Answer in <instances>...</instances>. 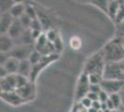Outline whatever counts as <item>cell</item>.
<instances>
[{
    "label": "cell",
    "instance_id": "39",
    "mask_svg": "<svg viewBox=\"0 0 124 112\" xmlns=\"http://www.w3.org/2000/svg\"><path fill=\"white\" fill-rule=\"evenodd\" d=\"M122 41H123V44H124V37H122Z\"/></svg>",
    "mask_w": 124,
    "mask_h": 112
},
{
    "label": "cell",
    "instance_id": "24",
    "mask_svg": "<svg viewBox=\"0 0 124 112\" xmlns=\"http://www.w3.org/2000/svg\"><path fill=\"white\" fill-rule=\"evenodd\" d=\"M53 45H54V48H55V51L57 53H60L62 51H63V41H62V38L60 36L55 39V41L53 42Z\"/></svg>",
    "mask_w": 124,
    "mask_h": 112
},
{
    "label": "cell",
    "instance_id": "8",
    "mask_svg": "<svg viewBox=\"0 0 124 112\" xmlns=\"http://www.w3.org/2000/svg\"><path fill=\"white\" fill-rule=\"evenodd\" d=\"M101 86L109 94L119 92L124 88V80H103Z\"/></svg>",
    "mask_w": 124,
    "mask_h": 112
},
{
    "label": "cell",
    "instance_id": "17",
    "mask_svg": "<svg viewBox=\"0 0 124 112\" xmlns=\"http://www.w3.org/2000/svg\"><path fill=\"white\" fill-rule=\"evenodd\" d=\"M25 10L26 4H24V3H15L9 10V13L12 15V17L14 19H20L25 13Z\"/></svg>",
    "mask_w": 124,
    "mask_h": 112
},
{
    "label": "cell",
    "instance_id": "25",
    "mask_svg": "<svg viewBox=\"0 0 124 112\" xmlns=\"http://www.w3.org/2000/svg\"><path fill=\"white\" fill-rule=\"evenodd\" d=\"M25 13L28 15V16L31 17L32 20L38 18V13H37V11L35 10V9H34L31 5H26Z\"/></svg>",
    "mask_w": 124,
    "mask_h": 112
},
{
    "label": "cell",
    "instance_id": "9",
    "mask_svg": "<svg viewBox=\"0 0 124 112\" xmlns=\"http://www.w3.org/2000/svg\"><path fill=\"white\" fill-rule=\"evenodd\" d=\"M1 99L11 106H21L23 103H25L23 98L18 93V92L16 90L10 92H2Z\"/></svg>",
    "mask_w": 124,
    "mask_h": 112
},
{
    "label": "cell",
    "instance_id": "2",
    "mask_svg": "<svg viewBox=\"0 0 124 112\" xmlns=\"http://www.w3.org/2000/svg\"><path fill=\"white\" fill-rule=\"evenodd\" d=\"M106 65V61L101 51L93 54L88 59L84 65V73L89 74H99L103 76V72Z\"/></svg>",
    "mask_w": 124,
    "mask_h": 112
},
{
    "label": "cell",
    "instance_id": "30",
    "mask_svg": "<svg viewBox=\"0 0 124 112\" xmlns=\"http://www.w3.org/2000/svg\"><path fill=\"white\" fill-rule=\"evenodd\" d=\"M117 34H118V37H124V21L118 24V26H117Z\"/></svg>",
    "mask_w": 124,
    "mask_h": 112
},
{
    "label": "cell",
    "instance_id": "11",
    "mask_svg": "<svg viewBox=\"0 0 124 112\" xmlns=\"http://www.w3.org/2000/svg\"><path fill=\"white\" fill-rule=\"evenodd\" d=\"M1 92L15 91L17 89V74H9L6 78L1 79Z\"/></svg>",
    "mask_w": 124,
    "mask_h": 112
},
{
    "label": "cell",
    "instance_id": "21",
    "mask_svg": "<svg viewBox=\"0 0 124 112\" xmlns=\"http://www.w3.org/2000/svg\"><path fill=\"white\" fill-rule=\"evenodd\" d=\"M110 0H93V3L96 7H98L101 10L106 12L108 14V5Z\"/></svg>",
    "mask_w": 124,
    "mask_h": 112
},
{
    "label": "cell",
    "instance_id": "10",
    "mask_svg": "<svg viewBox=\"0 0 124 112\" xmlns=\"http://www.w3.org/2000/svg\"><path fill=\"white\" fill-rule=\"evenodd\" d=\"M16 91L18 92V93L23 98V100L25 102H29L33 99V97L35 95V87H34V82L30 81L28 84H26L23 87L18 88Z\"/></svg>",
    "mask_w": 124,
    "mask_h": 112
},
{
    "label": "cell",
    "instance_id": "32",
    "mask_svg": "<svg viewBox=\"0 0 124 112\" xmlns=\"http://www.w3.org/2000/svg\"><path fill=\"white\" fill-rule=\"evenodd\" d=\"M8 72L7 71V69L5 68V66L4 65H0V78L2 79V78H6L7 76H8Z\"/></svg>",
    "mask_w": 124,
    "mask_h": 112
},
{
    "label": "cell",
    "instance_id": "16",
    "mask_svg": "<svg viewBox=\"0 0 124 112\" xmlns=\"http://www.w3.org/2000/svg\"><path fill=\"white\" fill-rule=\"evenodd\" d=\"M31 71H32V64L28 60V59H24V60H21L20 62V66H19V70H18V74L22 75L27 78H31Z\"/></svg>",
    "mask_w": 124,
    "mask_h": 112
},
{
    "label": "cell",
    "instance_id": "26",
    "mask_svg": "<svg viewBox=\"0 0 124 112\" xmlns=\"http://www.w3.org/2000/svg\"><path fill=\"white\" fill-rule=\"evenodd\" d=\"M20 21H21V22L22 23V25L25 27L26 29H28V28H30V26H31L32 19H31L30 16H28L26 13H24V14L20 18Z\"/></svg>",
    "mask_w": 124,
    "mask_h": 112
},
{
    "label": "cell",
    "instance_id": "22",
    "mask_svg": "<svg viewBox=\"0 0 124 112\" xmlns=\"http://www.w3.org/2000/svg\"><path fill=\"white\" fill-rule=\"evenodd\" d=\"M42 57H43V55H42V54L40 53L37 50L34 49V50L31 52V54H30V56H29L28 60H29L31 64H32V65H33V64L39 63V62H40V60L42 59Z\"/></svg>",
    "mask_w": 124,
    "mask_h": 112
},
{
    "label": "cell",
    "instance_id": "33",
    "mask_svg": "<svg viewBox=\"0 0 124 112\" xmlns=\"http://www.w3.org/2000/svg\"><path fill=\"white\" fill-rule=\"evenodd\" d=\"M86 96L89 97L92 101H96V100H98V93H95V92H89Z\"/></svg>",
    "mask_w": 124,
    "mask_h": 112
},
{
    "label": "cell",
    "instance_id": "31",
    "mask_svg": "<svg viewBox=\"0 0 124 112\" xmlns=\"http://www.w3.org/2000/svg\"><path fill=\"white\" fill-rule=\"evenodd\" d=\"M102 86L101 84H91L90 85V92H93L95 93H99L102 91Z\"/></svg>",
    "mask_w": 124,
    "mask_h": 112
},
{
    "label": "cell",
    "instance_id": "5",
    "mask_svg": "<svg viewBox=\"0 0 124 112\" xmlns=\"http://www.w3.org/2000/svg\"><path fill=\"white\" fill-rule=\"evenodd\" d=\"M34 49L37 50L42 55H49L56 52L53 42L47 38L46 33H42L39 37L36 38L34 42Z\"/></svg>",
    "mask_w": 124,
    "mask_h": 112
},
{
    "label": "cell",
    "instance_id": "34",
    "mask_svg": "<svg viewBox=\"0 0 124 112\" xmlns=\"http://www.w3.org/2000/svg\"><path fill=\"white\" fill-rule=\"evenodd\" d=\"M92 107L97 110H100L101 109V102L99 100H96V101H93V104H92Z\"/></svg>",
    "mask_w": 124,
    "mask_h": 112
},
{
    "label": "cell",
    "instance_id": "7",
    "mask_svg": "<svg viewBox=\"0 0 124 112\" xmlns=\"http://www.w3.org/2000/svg\"><path fill=\"white\" fill-rule=\"evenodd\" d=\"M34 50V45H26V44H17L14 48L8 52L10 56L21 60L28 59L31 52Z\"/></svg>",
    "mask_w": 124,
    "mask_h": 112
},
{
    "label": "cell",
    "instance_id": "41",
    "mask_svg": "<svg viewBox=\"0 0 124 112\" xmlns=\"http://www.w3.org/2000/svg\"><path fill=\"white\" fill-rule=\"evenodd\" d=\"M123 89H124V88H123Z\"/></svg>",
    "mask_w": 124,
    "mask_h": 112
},
{
    "label": "cell",
    "instance_id": "18",
    "mask_svg": "<svg viewBox=\"0 0 124 112\" xmlns=\"http://www.w3.org/2000/svg\"><path fill=\"white\" fill-rule=\"evenodd\" d=\"M119 7H120V4H119L118 0H110L108 5V14L112 20L115 19V17H116L119 10Z\"/></svg>",
    "mask_w": 124,
    "mask_h": 112
},
{
    "label": "cell",
    "instance_id": "23",
    "mask_svg": "<svg viewBox=\"0 0 124 112\" xmlns=\"http://www.w3.org/2000/svg\"><path fill=\"white\" fill-rule=\"evenodd\" d=\"M88 79L91 84H101L102 80H104L103 76L99 74H89Z\"/></svg>",
    "mask_w": 124,
    "mask_h": 112
},
{
    "label": "cell",
    "instance_id": "15",
    "mask_svg": "<svg viewBox=\"0 0 124 112\" xmlns=\"http://www.w3.org/2000/svg\"><path fill=\"white\" fill-rule=\"evenodd\" d=\"M20 60L15 58L13 56H9L8 60L6 61L2 65L5 66L7 71L8 72V74H18V70L20 66Z\"/></svg>",
    "mask_w": 124,
    "mask_h": 112
},
{
    "label": "cell",
    "instance_id": "3",
    "mask_svg": "<svg viewBox=\"0 0 124 112\" xmlns=\"http://www.w3.org/2000/svg\"><path fill=\"white\" fill-rule=\"evenodd\" d=\"M104 80H124V69L121 62L106 63L103 72Z\"/></svg>",
    "mask_w": 124,
    "mask_h": 112
},
{
    "label": "cell",
    "instance_id": "37",
    "mask_svg": "<svg viewBox=\"0 0 124 112\" xmlns=\"http://www.w3.org/2000/svg\"><path fill=\"white\" fill-rule=\"evenodd\" d=\"M15 3H24V0H14Z\"/></svg>",
    "mask_w": 124,
    "mask_h": 112
},
{
    "label": "cell",
    "instance_id": "1",
    "mask_svg": "<svg viewBox=\"0 0 124 112\" xmlns=\"http://www.w3.org/2000/svg\"><path fill=\"white\" fill-rule=\"evenodd\" d=\"M106 63H119L124 60V44L122 37H117L108 42L101 50Z\"/></svg>",
    "mask_w": 124,
    "mask_h": 112
},
{
    "label": "cell",
    "instance_id": "13",
    "mask_svg": "<svg viewBox=\"0 0 124 112\" xmlns=\"http://www.w3.org/2000/svg\"><path fill=\"white\" fill-rule=\"evenodd\" d=\"M14 20L15 19L12 17V15L9 12L1 13V17H0V33L1 34H8Z\"/></svg>",
    "mask_w": 124,
    "mask_h": 112
},
{
    "label": "cell",
    "instance_id": "4",
    "mask_svg": "<svg viewBox=\"0 0 124 112\" xmlns=\"http://www.w3.org/2000/svg\"><path fill=\"white\" fill-rule=\"evenodd\" d=\"M58 58H59V54L57 53V52L49 54V55H43L40 62L32 65V71H31V78H30L31 81L34 82V80L37 78L38 74L41 72L42 70L44 69L45 67H46L47 65H49L50 64L54 63L55 61H57Z\"/></svg>",
    "mask_w": 124,
    "mask_h": 112
},
{
    "label": "cell",
    "instance_id": "19",
    "mask_svg": "<svg viewBox=\"0 0 124 112\" xmlns=\"http://www.w3.org/2000/svg\"><path fill=\"white\" fill-rule=\"evenodd\" d=\"M15 4L14 0H0V10L1 13L9 12L11 8Z\"/></svg>",
    "mask_w": 124,
    "mask_h": 112
},
{
    "label": "cell",
    "instance_id": "36",
    "mask_svg": "<svg viewBox=\"0 0 124 112\" xmlns=\"http://www.w3.org/2000/svg\"><path fill=\"white\" fill-rule=\"evenodd\" d=\"M87 112H98V110H97V109H95V108H93V107H91L87 109Z\"/></svg>",
    "mask_w": 124,
    "mask_h": 112
},
{
    "label": "cell",
    "instance_id": "27",
    "mask_svg": "<svg viewBox=\"0 0 124 112\" xmlns=\"http://www.w3.org/2000/svg\"><path fill=\"white\" fill-rule=\"evenodd\" d=\"M46 35L47 38H48L51 42H54V41H55V39L59 36L58 32H57L56 29H53V28L48 29L46 32Z\"/></svg>",
    "mask_w": 124,
    "mask_h": 112
},
{
    "label": "cell",
    "instance_id": "40",
    "mask_svg": "<svg viewBox=\"0 0 124 112\" xmlns=\"http://www.w3.org/2000/svg\"><path fill=\"white\" fill-rule=\"evenodd\" d=\"M123 108H124V107H123ZM123 112H124V110H123Z\"/></svg>",
    "mask_w": 124,
    "mask_h": 112
},
{
    "label": "cell",
    "instance_id": "12",
    "mask_svg": "<svg viewBox=\"0 0 124 112\" xmlns=\"http://www.w3.org/2000/svg\"><path fill=\"white\" fill-rule=\"evenodd\" d=\"M25 30H26V28L22 25V23L21 22L20 19H15L14 21H13V23L11 24V26H10V28H9L8 34L14 40H16V39L18 40V39L23 35V33H24Z\"/></svg>",
    "mask_w": 124,
    "mask_h": 112
},
{
    "label": "cell",
    "instance_id": "14",
    "mask_svg": "<svg viewBox=\"0 0 124 112\" xmlns=\"http://www.w3.org/2000/svg\"><path fill=\"white\" fill-rule=\"evenodd\" d=\"M15 46L14 39L8 34H1L0 37V51L1 52H9Z\"/></svg>",
    "mask_w": 124,
    "mask_h": 112
},
{
    "label": "cell",
    "instance_id": "29",
    "mask_svg": "<svg viewBox=\"0 0 124 112\" xmlns=\"http://www.w3.org/2000/svg\"><path fill=\"white\" fill-rule=\"evenodd\" d=\"M109 95H110V94H109L108 92H107L105 90H102V91L98 93V100L101 102V103L107 102L108 99L109 98Z\"/></svg>",
    "mask_w": 124,
    "mask_h": 112
},
{
    "label": "cell",
    "instance_id": "38",
    "mask_svg": "<svg viewBox=\"0 0 124 112\" xmlns=\"http://www.w3.org/2000/svg\"><path fill=\"white\" fill-rule=\"evenodd\" d=\"M121 64H122V66H123V69H124V62H123V61L121 62Z\"/></svg>",
    "mask_w": 124,
    "mask_h": 112
},
{
    "label": "cell",
    "instance_id": "35",
    "mask_svg": "<svg viewBox=\"0 0 124 112\" xmlns=\"http://www.w3.org/2000/svg\"><path fill=\"white\" fill-rule=\"evenodd\" d=\"M120 96H121V103H122V107H124V89H122L121 91L119 92Z\"/></svg>",
    "mask_w": 124,
    "mask_h": 112
},
{
    "label": "cell",
    "instance_id": "20",
    "mask_svg": "<svg viewBox=\"0 0 124 112\" xmlns=\"http://www.w3.org/2000/svg\"><path fill=\"white\" fill-rule=\"evenodd\" d=\"M110 100L113 102L114 107L116 109H119L120 107H122V103H121V96L119 92H115V93H111L109 95Z\"/></svg>",
    "mask_w": 124,
    "mask_h": 112
},
{
    "label": "cell",
    "instance_id": "6",
    "mask_svg": "<svg viewBox=\"0 0 124 112\" xmlns=\"http://www.w3.org/2000/svg\"><path fill=\"white\" fill-rule=\"evenodd\" d=\"M90 81L88 79V75L86 73H82L79 77L77 81V85L75 89V100L80 101L82 98L87 95V93L90 92Z\"/></svg>",
    "mask_w": 124,
    "mask_h": 112
},
{
    "label": "cell",
    "instance_id": "28",
    "mask_svg": "<svg viewBox=\"0 0 124 112\" xmlns=\"http://www.w3.org/2000/svg\"><path fill=\"white\" fill-rule=\"evenodd\" d=\"M79 103L81 104V106L83 107H84L85 109H88L89 107H92V104H93V101L89 98V97H87V96H84L83 98H82L80 101H79Z\"/></svg>",
    "mask_w": 124,
    "mask_h": 112
}]
</instances>
